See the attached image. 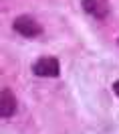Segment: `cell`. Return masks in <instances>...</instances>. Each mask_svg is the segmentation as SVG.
I'll list each match as a JSON object with an SVG mask.
<instances>
[{
  "instance_id": "1",
  "label": "cell",
  "mask_w": 119,
  "mask_h": 134,
  "mask_svg": "<svg viewBox=\"0 0 119 134\" xmlns=\"http://www.w3.org/2000/svg\"><path fill=\"white\" fill-rule=\"evenodd\" d=\"M12 29H14L20 37H24V39H34V37H38V35L43 33V26L38 25L32 16H28V14L16 16L12 20Z\"/></svg>"
},
{
  "instance_id": "2",
  "label": "cell",
  "mask_w": 119,
  "mask_h": 134,
  "mask_svg": "<svg viewBox=\"0 0 119 134\" xmlns=\"http://www.w3.org/2000/svg\"><path fill=\"white\" fill-rule=\"evenodd\" d=\"M32 73L36 77H49V79H55V77L61 75V63L57 57H41L34 61L32 65Z\"/></svg>"
},
{
  "instance_id": "3",
  "label": "cell",
  "mask_w": 119,
  "mask_h": 134,
  "mask_svg": "<svg viewBox=\"0 0 119 134\" xmlns=\"http://www.w3.org/2000/svg\"><path fill=\"white\" fill-rule=\"evenodd\" d=\"M16 108H18L16 96L12 93L10 87H4L2 93H0V116L2 118H12L16 114Z\"/></svg>"
},
{
  "instance_id": "4",
  "label": "cell",
  "mask_w": 119,
  "mask_h": 134,
  "mask_svg": "<svg viewBox=\"0 0 119 134\" xmlns=\"http://www.w3.org/2000/svg\"><path fill=\"white\" fill-rule=\"evenodd\" d=\"M83 10L101 20L109 14V0H83Z\"/></svg>"
},
{
  "instance_id": "5",
  "label": "cell",
  "mask_w": 119,
  "mask_h": 134,
  "mask_svg": "<svg viewBox=\"0 0 119 134\" xmlns=\"http://www.w3.org/2000/svg\"><path fill=\"white\" fill-rule=\"evenodd\" d=\"M115 92H117V96H119V81H115Z\"/></svg>"
}]
</instances>
